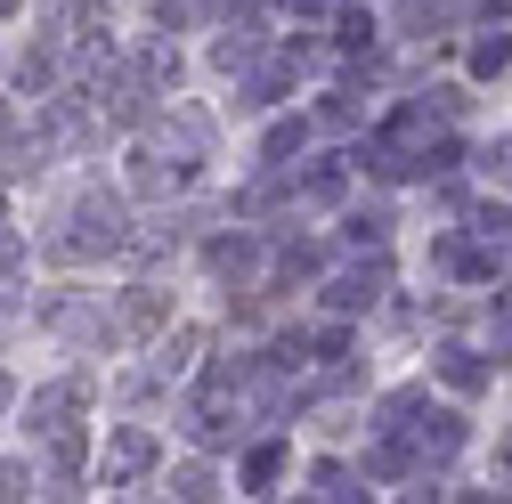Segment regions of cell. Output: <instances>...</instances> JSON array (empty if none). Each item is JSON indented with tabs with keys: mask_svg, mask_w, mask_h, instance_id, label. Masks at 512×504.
<instances>
[{
	"mask_svg": "<svg viewBox=\"0 0 512 504\" xmlns=\"http://www.w3.org/2000/svg\"><path fill=\"white\" fill-rule=\"evenodd\" d=\"M480 171H488V179H512V139H504V147H488V155H480Z\"/></svg>",
	"mask_w": 512,
	"mask_h": 504,
	"instance_id": "5b68a950",
	"label": "cell"
},
{
	"mask_svg": "<svg viewBox=\"0 0 512 504\" xmlns=\"http://www.w3.org/2000/svg\"><path fill=\"white\" fill-rule=\"evenodd\" d=\"M382 285H391V269H382V261H366V269H342L326 301L342 309V318H358V309H374V301H382Z\"/></svg>",
	"mask_w": 512,
	"mask_h": 504,
	"instance_id": "6da1fadb",
	"label": "cell"
},
{
	"mask_svg": "<svg viewBox=\"0 0 512 504\" xmlns=\"http://www.w3.org/2000/svg\"><path fill=\"white\" fill-rule=\"evenodd\" d=\"M277 472H285V448H252V456H244V488H252V496H261Z\"/></svg>",
	"mask_w": 512,
	"mask_h": 504,
	"instance_id": "277c9868",
	"label": "cell"
},
{
	"mask_svg": "<svg viewBox=\"0 0 512 504\" xmlns=\"http://www.w3.org/2000/svg\"><path fill=\"white\" fill-rule=\"evenodd\" d=\"M496 9H504V17H512V0H496Z\"/></svg>",
	"mask_w": 512,
	"mask_h": 504,
	"instance_id": "8992f818",
	"label": "cell"
},
{
	"mask_svg": "<svg viewBox=\"0 0 512 504\" xmlns=\"http://www.w3.org/2000/svg\"><path fill=\"white\" fill-rule=\"evenodd\" d=\"M439 374H447V391H464V399H472V391H488V374H496V366L472 358V350H439Z\"/></svg>",
	"mask_w": 512,
	"mask_h": 504,
	"instance_id": "7a4b0ae2",
	"label": "cell"
},
{
	"mask_svg": "<svg viewBox=\"0 0 512 504\" xmlns=\"http://www.w3.org/2000/svg\"><path fill=\"white\" fill-rule=\"evenodd\" d=\"M0 9H17V0H0Z\"/></svg>",
	"mask_w": 512,
	"mask_h": 504,
	"instance_id": "52a82bcc",
	"label": "cell"
},
{
	"mask_svg": "<svg viewBox=\"0 0 512 504\" xmlns=\"http://www.w3.org/2000/svg\"><path fill=\"white\" fill-rule=\"evenodd\" d=\"M504 66H512V33H488V41H472V74H480V82H496Z\"/></svg>",
	"mask_w": 512,
	"mask_h": 504,
	"instance_id": "3957f363",
	"label": "cell"
}]
</instances>
